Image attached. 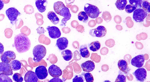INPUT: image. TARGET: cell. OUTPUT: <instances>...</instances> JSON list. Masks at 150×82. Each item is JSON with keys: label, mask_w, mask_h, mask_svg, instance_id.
<instances>
[{"label": "cell", "mask_w": 150, "mask_h": 82, "mask_svg": "<svg viewBox=\"0 0 150 82\" xmlns=\"http://www.w3.org/2000/svg\"><path fill=\"white\" fill-rule=\"evenodd\" d=\"M61 54L64 59L66 61L70 60L73 57L72 52L69 49H65L61 52Z\"/></svg>", "instance_id": "23"}, {"label": "cell", "mask_w": 150, "mask_h": 82, "mask_svg": "<svg viewBox=\"0 0 150 82\" xmlns=\"http://www.w3.org/2000/svg\"><path fill=\"white\" fill-rule=\"evenodd\" d=\"M48 82H63L62 79L59 77L54 78L50 79Z\"/></svg>", "instance_id": "35"}, {"label": "cell", "mask_w": 150, "mask_h": 82, "mask_svg": "<svg viewBox=\"0 0 150 82\" xmlns=\"http://www.w3.org/2000/svg\"><path fill=\"white\" fill-rule=\"evenodd\" d=\"M53 8L56 13L64 17L61 20L60 25L65 26L67 21L70 19L71 17L69 8L62 2L60 1L54 3Z\"/></svg>", "instance_id": "2"}, {"label": "cell", "mask_w": 150, "mask_h": 82, "mask_svg": "<svg viewBox=\"0 0 150 82\" xmlns=\"http://www.w3.org/2000/svg\"><path fill=\"white\" fill-rule=\"evenodd\" d=\"M0 82H13V81L8 76L0 74Z\"/></svg>", "instance_id": "31"}, {"label": "cell", "mask_w": 150, "mask_h": 82, "mask_svg": "<svg viewBox=\"0 0 150 82\" xmlns=\"http://www.w3.org/2000/svg\"><path fill=\"white\" fill-rule=\"evenodd\" d=\"M145 61L144 56V54L138 55L131 60V64L133 66L138 68L143 66Z\"/></svg>", "instance_id": "10"}, {"label": "cell", "mask_w": 150, "mask_h": 82, "mask_svg": "<svg viewBox=\"0 0 150 82\" xmlns=\"http://www.w3.org/2000/svg\"><path fill=\"white\" fill-rule=\"evenodd\" d=\"M46 48L42 45H38L35 46L33 50L34 61L36 62H40L46 55Z\"/></svg>", "instance_id": "3"}, {"label": "cell", "mask_w": 150, "mask_h": 82, "mask_svg": "<svg viewBox=\"0 0 150 82\" xmlns=\"http://www.w3.org/2000/svg\"><path fill=\"white\" fill-rule=\"evenodd\" d=\"M48 72L50 75L54 78L58 77L62 74L60 68L54 64H52L49 67Z\"/></svg>", "instance_id": "14"}, {"label": "cell", "mask_w": 150, "mask_h": 82, "mask_svg": "<svg viewBox=\"0 0 150 82\" xmlns=\"http://www.w3.org/2000/svg\"><path fill=\"white\" fill-rule=\"evenodd\" d=\"M142 8L146 12L150 13V3L147 0H142L141 4Z\"/></svg>", "instance_id": "28"}, {"label": "cell", "mask_w": 150, "mask_h": 82, "mask_svg": "<svg viewBox=\"0 0 150 82\" xmlns=\"http://www.w3.org/2000/svg\"><path fill=\"white\" fill-rule=\"evenodd\" d=\"M78 18L80 21L86 23L88 20V16L85 12L81 11L78 14Z\"/></svg>", "instance_id": "26"}, {"label": "cell", "mask_w": 150, "mask_h": 82, "mask_svg": "<svg viewBox=\"0 0 150 82\" xmlns=\"http://www.w3.org/2000/svg\"><path fill=\"white\" fill-rule=\"evenodd\" d=\"M83 75L86 82H93L94 78L91 74L90 73H84Z\"/></svg>", "instance_id": "30"}, {"label": "cell", "mask_w": 150, "mask_h": 82, "mask_svg": "<svg viewBox=\"0 0 150 82\" xmlns=\"http://www.w3.org/2000/svg\"><path fill=\"white\" fill-rule=\"evenodd\" d=\"M16 58L15 53L12 51H7L4 52L1 55L0 58L2 62L8 63Z\"/></svg>", "instance_id": "8"}, {"label": "cell", "mask_w": 150, "mask_h": 82, "mask_svg": "<svg viewBox=\"0 0 150 82\" xmlns=\"http://www.w3.org/2000/svg\"><path fill=\"white\" fill-rule=\"evenodd\" d=\"M68 43V40L66 37H61L57 40L56 45L59 50H62L67 47Z\"/></svg>", "instance_id": "15"}, {"label": "cell", "mask_w": 150, "mask_h": 82, "mask_svg": "<svg viewBox=\"0 0 150 82\" xmlns=\"http://www.w3.org/2000/svg\"><path fill=\"white\" fill-rule=\"evenodd\" d=\"M107 30L102 25L98 26L97 28L90 30L89 34L93 37H102L105 35Z\"/></svg>", "instance_id": "6"}, {"label": "cell", "mask_w": 150, "mask_h": 82, "mask_svg": "<svg viewBox=\"0 0 150 82\" xmlns=\"http://www.w3.org/2000/svg\"><path fill=\"white\" fill-rule=\"evenodd\" d=\"M35 4L39 11L43 13L46 10L47 1V0H38L35 1Z\"/></svg>", "instance_id": "18"}, {"label": "cell", "mask_w": 150, "mask_h": 82, "mask_svg": "<svg viewBox=\"0 0 150 82\" xmlns=\"http://www.w3.org/2000/svg\"><path fill=\"white\" fill-rule=\"evenodd\" d=\"M47 18L54 25L59 23V20L55 13L52 11H49L47 15Z\"/></svg>", "instance_id": "19"}, {"label": "cell", "mask_w": 150, "mask_h": 82, "mask_svg": "<svg viewBox=\"0 0 150 82\" xmlns=\"http://www.w3.org/2000/svg\"><path fill=\"white\" fill-rule=\"evenodd\" d=\"M9 64L12 70L16 71L19 70L21 68V62L17 60H14L10 62Z\"/></svg>", "instance_id": "22"}, {"label": "cell", "mask_w": 150, "mask_h": 82, "mask_svg": "<svg viewBox=\"0 0 150 82\" xmlns=\"http://www.w3.org/2000/svg\"><path fill=\"white\" fill-rule=\"evenodd\" d=\"M100 43L98 41L93 42L88 44L90 49L93 52L98 50L100 48Z\"/></svg>", "instance_id": "24"}, {"label": "cell", "mask_w": 150, "mask_h": 82, "mask_svg": "<svg viewBox=\"0 0 150 82\" xmlns=\"http://www.w3.org/2000/svg\"><path fill=\"white\" fill-rule=\"evenodd\" d=\"M148 13L142 8L135 9L133 12V18L137 22H142L147 16Z\"/></svg>", "instance_id": "5"}, {"label": "cell", "mask_w": 150, "mask_h": 82, "mask_svg": "<svg viewBox=\"0 0 150 82\" xmlns=\"http://www.w3.org/2000/svg\"><path fill=\"white\" fill-rule=\"evenodd\" d=\"M136 9V7L132 6L130 4L126 5L125 8L126 12L129 13H131L133 12Z\"/></svg>", "instance_id": "32"}, {"label": "cell", "mask_w": 150, "mask_h": 82, "mask_svg": "<svg viewBox=\"0 0 150 82\" xmlns=\"http://www.w3.org/2000/svg\"><path fill=\"white\" fill-rule=\"evenodd\" d=\"M133 74L137 81L142 82L146 80L147 76L146 71L144 68L137 69L133 73Z\"/></svg>", "instance_id": "9"}, {"label": "cell", "mask_w": 150, "mask_h": 82, "mask_svg": "<svg viewBox=\"0 0 150 82\" xmlns=\"http://www.w3.org/2000/svg\"><path fill=\"white\" fill-rule=\"evenodd\" d=\"M79 52L81 55L84 58H88L90 55L87 46L86 45H83L80 46L79 48Z\"/></svg>", "instance_id": "20"}, {"label": "cell", "mask_w": 150, "mask_h": 82, "mask_svg": "<svg viewBox=\"0 0 150 82\" xmlns=\"http://www.w3.org/2000/svg\"><path fill=\"white\" fill-rule=\"evenodd\" d=\"M4 51V46L0 42V54H2Z\"/></svg>", "instance_id": "36"}, {"label": "cell", "mask_w": 150, "mask_h": 82, "mask_svg": "<svg viewBox=\"0 0 150 82\" xmlns=\"http://www.w3.org/2000/svg\"><path fill=\"white\" fill-rule=\"evenodd\" d=\"M81 66L83 71L89 72L94 69L95 65L93 61L88 60L81 64Z\"/></svg>", "instance_id": "16"}, {"label": "cell", "mask_w": 150, "mask_h": 82, "mask_svg": "<svg viewBox=\"0 0 150 82\" xmlns=\"http://www.w3.org/2000/svg\"><path fill=\"white\" fill-rule=\"evenodd\" d=\"M103 82H111L109 80H106L104 81Z\"/></svg>", "instance_id": "38"}, {"label": "cell", "mask_w": 150, "mask_h": 82, "mask_svg": "<svg viewBox=\"0 0 150 82\" xmlns=\"http://www.w3.org/2000/svg\"><path fill=\"white\" fill-rule=\"evenodd\" d=\"M6 13L11 22L16 21L18 16L21 14L18 10L14 7H11L8 8L6 10Z\"/></svg>", "instance_id": "7"}, {"label": "cell", "mask_w": 150, "mask_h": 82, "mask_svg": "<svg viewBox=\"0 0 150 82\" xmlns=\"http://www.w3.org/2000/svg\"><path fill=\"white\" fill-rule=\"evenodd\" d=\"M14 44L18 52L23 53L29 49L31 46V42L26 35L21 33L15 37Z\"/></svg>", "instance_id": "1"}, {"label": "cell", "mask_w": 150, "mask_h": 82, "mask_svg": "<svg viewBox=\"0 0 150 82\" xmlns=\"http://www.w3.org/2000/svg\"><path fill=\"white\" fill-rule=\"evenodd\" d=\"M4 3L3 1L0 0V11L4 7Z\"/></svg>", "instance_id": "37"}, {"label": "cell", "mask_w": 150, "mask_h": 82, "mask_svg": "<svg viewBox=\"0 0 150 82\" xmlns=\"http://www.w3.org/2000/svg\"><path fill=\"white\" fill-rule=\"evenodd\" d=\"M84 9L88 16L92 18H97L100 13L97 6L88 3L85 4Z\"/></svg>", "instance_id": "4"}, {"label": "cell", "mask_w": 150, "mask_h": 82, "mask_svg": "<svg viewBox=\"0 0 150 82\" xmlns=\"http://www.w3.org/2000/svg\"><path fill=\"white\" fill-rule=\"evenodd\" d=\"M129 4L135 7L136 8H141L142 0H129Z\"/></svg>", "instance_id": "27"}, {"label": "cell", "mask_w": 150, "mask_h": 82, "mask_svg": "<svg viewBox=\"0 0 150 82\" xmlns=\"http://www.w3.org/2000/svg\"><path fill=\"white\" fill-rule=\"evenodd\" d=\"M24 79L25 82H37L38 78L34 71H29L25 74Z\"/></svg>", "instance_id": "17"}, {"label": "cell", "mask_w": 150, "mask_h": 82, "mask_svg": "<svg viewBox=\"0 0 150 82\" xmlns=\"http://www.w3.org/2000/svg\"><path fill=\"white\" fill-rule=\"evenodd\" d=\"M72 82H84L83 77L80 75H76L73 78Z\"/></svg>", "instance_id": "34"}, {"label": "cell", "mask_w": 150, "mask_h": 82, "mask_svg": "<svg viewBox=\"0 0 150 82\" xmlns=\"http://www.w3.org/2000/svg\"><path fill=\"white\" fill-rule=\"evenodd\" d=\"M0 74L11 76L13 74V70L8 63L0 62Z\"/></svg>", "instance_id": "13"}, {"label": "cell", "mask_w": 150, "mask_h": 82, "mask_svg": "<svg viewBox=\"0 0 150 82\" xmlns=\"http://www.w3.org/2000/svg\"><path fill=\"white\" fill-rule=\"evenodd\" d=\"M119 69L122 72L126 73L128 68V64L127 61L124 59L119 60L117 63Z\"/></svg>", "instance_id": "21"}, {"label": "cell", "mask_w": 150, "mask_h": 82, "mask_svg": "<svg viewBox=\"0 0 150 82\" xmlns=\"http://www.w3.org/2000/svg\"><path fill=\"white\" fill-rule=\"evenodd\" d=\"M13 80L16 82H22L23 78L21 75L19 73H15L12 76Z\"/></svg>", "instance_id": "29"}, {"label": "cell", "mask_w": 150, "mask_h": 82, "mask_svg": "<svg viewBox=\"0 0 150 82\" xmlns=\"http://www.w3.org/2000/svg\"><path fill=\"white\" fill-rule=\"evenodd\" d=\"M115 82H126V77L123 74H119Z\"/></svg>", "instance_id": "33"}, {"label": "cell", "mask_w": 150, "mask_h": 82, "mask_svg": "<svg viewBox=\"0 0 150 82\" xmlns=\"http://www.w3.org/2000/svg\"><path fill=\"white\" fill-rule=\"evenodd\" d=\"M35 73L38 78L40 80L45 79L48 75L46 67L43 65L39 66L36 68Z\"/></svg>", "instance_id": "11"}, {"label": "cell", "mask_w": 150, "mask_h": 82, "mask_svg": "<svg viewBox=\"0 0 150 82\" xmlns=\"http://www.w3.org/2000/svg\"><path fill=\"white\" fill-rule=\"evenodd\" d=\"M127 4L126 0H117L115 3L117 8L120 10H123Z\"/></svg>", "instance_id": "25"}, {"label": "cell", "mask_w": 150, "mask_h": 82, "mask_svg": "<svg viewBox=\"0 0 150 82\" xmlns=\"http://www.w3.org/2000/svg\"><path fill=\"white\" fill-rule=\"evenodd\" d=\"M46 29L48 31L49 36L51 38L56 39L60 37L61 33L57 27L49 26L46 28Z\"/></svg>", "instance_id": "12"}]
</instances>
